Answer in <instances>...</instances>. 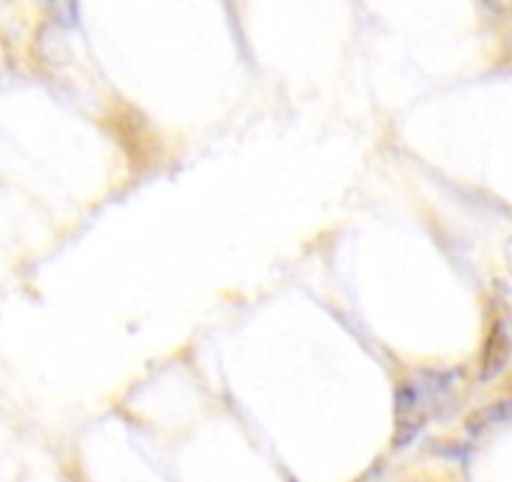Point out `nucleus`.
<instances>
[{"label": "nucleus", "instance_id": "obj_5", "mask_svg": "<svg viewBox=\"0 0 512 482\" xmlns=\"http://www.w3.org/2000/svg\"><path fill=\"white\" fill-rule=\"evenodd\" d=\"M507 267H510V272H512V241L507 244Z\"/></svg>", "mask_w": 512, "mask_h": 482}, {"label": "nucleus", "instance_id": "obj_1", "mask_svg": "<svg viewBox=\"0 0 512 482\" xmlns=\"http://www.w3.org/2000/svg\"><path fill=\"white\" fill-rule=\"evenodd\" d=\"M447 387H450L447 375H422L420 380L400 387L395 397V447L410 445L437 402L445 397Z\"/></svg>", "mask_w": 512, "mask_h": 482}, {"label": "nucleus", "instance_id": "obj_4", "mask_svg": "<svg viewBox=\"0 0 512 482\" xmlns=\"http://www.w3.org/2000/svg\"><path fill=\"white\" fill-rule=\"evenodd\" d=\"M41 6L63 26H73L78 18V0H41Z\"/></svg>", "mask_w": 512, "mask_h": 482}, {"label": "nucleus", "instance_id": "obj_3", "mask_svg": "<svg viewBox=\"0 0 512 482\" xmlns=\"http://www.w3.org/2000/svg\"><path fill=\"white\" fill-rule=\"evenodd\" d=\"M505 422H512V400H500L490 407H482L477 410L475 415L467 420V427L472 432H480L485 427H495V425H505Z\"/></svg>", "mask_w": 512, "mask_h": 482}, {"label": "nucleus", "instance_id": "obj_2", "mask_svg": "<svg viewBox=\"0 0 512 482\" xmlns=\"http://www.w3.org/2000/svg\"><path fill=\"white\" fill-rule=\"evenodd\" d=\"M507 359H510V337H507V332L502 329V324L495 322L490 332H487L485 349H482L480 380L487 382L495 375H500L502 367L507 365Z\"/></svg>", "mask_w": 512, "mask_h": 482}]
</instances>
